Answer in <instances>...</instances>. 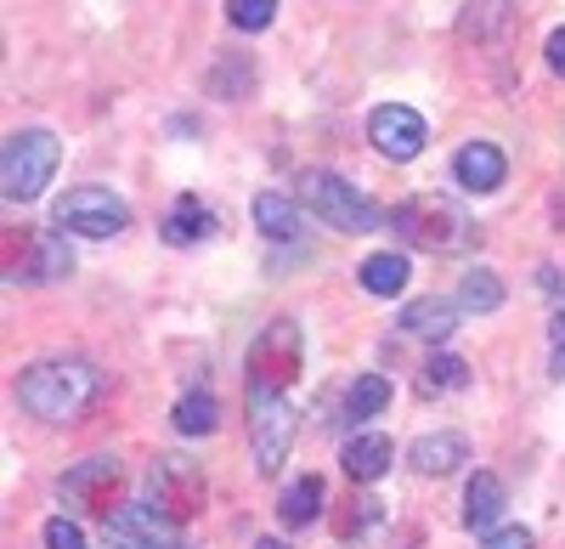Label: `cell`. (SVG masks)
<instances>
[{
  "mask_svg": "<svg viewBox=\"0 0 565 549\" xmlns=\"http://www.w3.org/2000/svg\"><path fill=\"white\" fill-rule=\"evenodd\" d=\"M97 397H103V374H97V362H85V357H40L18 374L23 414H34L45 425L85 420L90 408H97Z\"/></svg>",
  "mask_w": 565,
  "mask_h": 549,
  "instance_id": "obj_1",
  "label": "cell"
},
{
  "mask_svg": "<svg viewBox=\"0 0 565 549\" xmlns=\"http://www.w3.org/2000/svg\"><path fill=\"white\" fill-rule=\"evenodd\" d=\"M396 239H407L413 250H430V255H463L476 250V221L469 210L447 193H413L391 210Z\"/></svg>",
  "mask_w": 565,
  "mask_h": 549,
  "instance_id": "obj_2",
  "label": "cell"
},
{
  "mask_svg": "<svg viewBox=\"0 0 565 549\" xmlns=\"http://www.w3.org/2000/svg\"><path fill=\"white\" fill-rule=\"evenodd\" d=\"M295 199H300L317 221L340 226V233H373V226L391 221V215L373 204L356 181H345L340 170H300V176H295Z\"/></svg>",
  "mask_w": 565,
  "mask_h": 549,
  "instance_id": "obj_3",
  "label": "cell"
},
{
  "mask_svg": "<svg viewBox=\"0 0 565 549\" xmlns=\"http://www.w3.org/2000/svg\"><path fill=\"white\" fill-rule=\"evenodd\" d=\"M57 159H63V142L45 125H29V130H12L7 136V154H0V193L12 204H34L57 176Z\"/></svg>",
  "mask_w": 565,
  "mask_h": 549,
  "instance_id": "obj_4",
  "label": "cell"
},
{
  "mask_svg": "<svg viewBox=\"0 0 565 549\" xmlns=\"http://www.w3.org/2000/svg\"><path fill=\"white\" fill-rule=\"evenodd\" d=\"M300 357H306L300 324H295V317H271V324L249 340V357H244L249 391H277V397H289V386H295V374H300Z\"/></svg>",
  "mask_w": 565,
  "mask_h": 549,
  "instance_id": "obj_5",
  "label": "cell"
},
{
  "mask_svg": "<svg viewBox=\"0 0 565 549\" xmlns=\"http://www.w3.org/2000/svg\"><path fill=\"white\" fill-rule=\"evenodd\" d=\"M52 221L74 239H119L130 226V204L114 193V188H68L57 204H52Z\"/></svg>",
  "mask_w": 565,
  "mask_h": 549,
  "instance_id": "obj_6",
  "label": "cell"
},
{
  "mask_svg": "<svg viewBox=\"0 0 565 549\" xmlns=\"http://www.w3.org/2000/svg\"><path fill=\"white\" fill-rule=\"evenodd\" d=\"M68 272H74V250L52 226L7 233V284H63Z\"/></svg>",
  "mask_w": 565,
  "mask_h": 549,
  "instance_id": "obj_7",
  "label": "cell"
},
{
  "mask_svg": "<svg viewBox=\"0 0 565 549\" xmlns=\"http://www.w3.org/2000/svg\"><path fill=\"white\" fill-rule=\"evenodd\" d=\"M249 447H255V471L260 476L282 471V460H289V447H295V408H289V397L249 391Z\"/></svg>",
  "mask_w": 565,
  "mask_h": 549,
  "instance_id": "obj_8",
  "label": "cell"
},
{
  "mask_svg": "<svg viewBox=\"0 0 565 549\" xmlns=\"http://www.w3.org/2000/svg\"><path fill=\"white\" fill-rule=\"evenodd\" d=\"M119 487H125V465L114 460V453H97V460L74 465L57 482V498H63L68 510H85V516H114V510H125L119 505Z\"/></svg>",
  "mask_w": 565,
  "mask_h": 549,
  "instance_id": "obj_9",
  "label": "cell"
},
{
  "mask_svg": "<svg viewBox=\"0 0 565 549\" xmlns=\"http://www.w3.org/2000/svg\"><path fill=\"white\" fill-rule=\"evenodd\" d=\"M148 493H153V510H164L175 527L193 521L204 510V471L193 460H181V453H164V460H153L148 471Z\"/></svg>",
  "mask_w": 565,
  "mask_h": 549,
  "instance_id": "obj_10",
  "label": "cell"
},
{
  "mask_svg": "<svg viewBox=\"0 0 565 549\" xmlns=\"http://www.w3.org/2000/svg\"><path fill=\"white\" fill-rule=\"evenodd\" d=\"M424 114L418 108H407V103H385V108H373L367 114V142L380 148L391 165H407V159H418L424 154Z\"/></svg>",
  "mask_w": 565,
  "mask_h": 549,
  "instance_id": "obj_11",
  "label": "cell"
},
{
  "mask_svg": "<svg viewBox=\"0 0 565 549\" xmlns=\"http://www.w3.org/2000/svg\"><path fill=\"white\" fill-rule=\"evenodd\" d=\"M175 521L153 505H125L108 516V549H170Z\"/></svg>",
  "mask_w": 565,
  "mask_h": 549,
  "instance_id": "obj_12",
  "label": "cell"
},
{
  "mask_svg": "<svg viewBox=\"0 0 565 549\" xmlns=\"http://www.w3.org/2000/svg\"><path fill=\"white\" fill-rule=\"evenodd\" d=\"M514 23H521L514 0H463L458 40H469V45H503L514 34Z\"/></svg>",
  "mask_w": 565,
  "mask_h": 549,
  "instance_id": "obj_13",
  "label": "cell"
},
{
  "mask_svg": "<svg viewBox=\"0 0 565 549\" xmlns=\"http://www.w3.org/2000/svg\"><path fill=\"white\" fill-rule=\"evenodd\" d=\"M452 176H458L463 193H498L503 176H509V159H503L498 142H463L458 159H452Z\"/></svg>",
  "mask_w": 565,
  "mask_h": 549,
  "instance_id": "obj_14",
  "label": "cell"
},
{
  "mask_svg": "<svg viewBox=\"0 0 565 549\" xmlns=\"http://www.w3.org/2000/svg\"><path fill=\"white\" fill-rule=\"evenodd\" d=\"M458 300H441V295H424V300H407L402 306V317H396V329L402 335H413V340H430V346H441L452 329H458Z\"/></svg>",
  "mask_w": 565,
  "mask_h": 549,
  "instance_id": "obj_15",
  "label": "cell"
},
{
  "mask_svg": "<svg viewBox=\"0 0 565 549\" xmlns=\"http://www.w3.org/2000/svg\"><path fill=\"white\" fill-rule=\"evenodd\" d=\"M255 226L271 244H300L306 239V204L295 193H255Z\"/></svg>",
  "mask_w": 565,
  "mask_h": 549,
  "instance_id": "obj_16",
  "label": "cell"
},
{
  "mask_svg": "<svg viewBox=\"0 0 565 549\" xmlns=\"http://www.w3.org/2000/svg\"><path fill=\"white\" fill-rule=\"evenodd\" d=\"M503 510H509L503 482H498L492 471H476V476H469V487H463V527H469V532H498Z\"/></svg>",
  "mask_w": 565,
  "mask_h": 549,
  "instance_id": "obj_17",
  "label": "cell"
},
{
  "mask_svg": "<svg viewBox=\"0 0 565 549\" xmlns=\"http://www.w3.org/2000/svg\"><path fill=\"white\" fill-rule=\"evenodd\" d=\"M407 465L424 471V476H452L458 465H469V442L458 431H430L407 447Z\"/></svg>",
  "mask_w": 565,
  "mask_h": 549,
  "instance_id": "obj_18",
  "label": "cell"
},
{
  "mask_svg": "<svg viewBox=\"0 0 565 549\" xmlns=\"http://www.w3.org/2000/svg\"><path fill=\"white\" fill-rule=\"evenodd\" d=\"M391 460H396V447H391V436L385 431H362V436H351L345 442V453H340V465H345V476L351 482H380L385 471H391Z\"/></svg>",
  "mask_w": 565,
  "mask_h": 549,
  "instance_id": "obj_19",
  "label": "cell"
},
{
  "mask_svg": "<svg viewBox=\"0 0 565 549\" xmlns=\"http://www.w3.org/2000/svg\"><path fill=\"white\" fill-rule=\"evenodd\" d=\"M322 493H328V487H322V476H300V482H295L289 493L277 498V521L289 527V532L311 527V521L322 516Z\"/></svg>",
  "mask_w": 565,
  "mask_h": 549,
  "instance_id": "obj_20",
  "label": "cell"
},
{
  "mask_svg": "<svg viewBox=\"0 0 565 549\" xmlns=\"http://www.w3.org/2000/svg\"><path fill=\"white\" fill-rule=\"evenodd\" d=\"M204 233H210V210H204V199H199V193H181V199L170 204V215H164V244L186 250V244H199Z\"/></svg>",
  "mask_w": 565,
  "mask_h": 549,
  "instance_id": "obj_21",
  "label": "cell"
},
{
  "mask_svg": "<svg viewBox=\"0 0 565 549\" xmlns=\"http://www.w3.org/2000/svg\"><path fill=\"white\" fill-rule=\"evenodd\" d=\"M356 278H362V289H367V295L391 300V295H402V289H407V255H396V250L367 255V261L356 266Z\"/></svg>",
  "mask_w": 565,
  "mask_h": 549,
  "instance_id": "obj_22",
  "label": "cell"
},
{
  "mask_svg": "<svg viewBox=\"0 0 565 549\" xmlns=\"http://www.w3.org/2000/svg\"><path fill=\"white\" fill-rule=\"evenodd\" d=\"M391 408V380L385 374H356L345 391V425H367Z\"/></svg>",
  "mask_w": 565,
  "mask_h": 549,
  "instance_id": "obj_23",
  "label": "cell"
},
{
  "mask_svg": "<svg viewBox=\"0 0 565 549\" xmlns=\"http://www.w3.org/2000/svg\"><path fill=\"white\" fill-rule=\"evenodd\" d=\"M458 306L476 312V317L498 312V306H503V278H498L492 266H469L463 278H458Z\"/></svg>",
  "mask_w": 565,
  "mask_h": 549,
  "instance_id": "obj_24",
  "label": "cell"
},
{
  "mask_svg": "<svg viewBox=\"0 0 565 549\" xmlns=\"http://www.w3.org/2000/svg\"><path fill=\"white\" fill-rule=\"evenodd\" d=\"M469 386V362L452 357V351H436L430 362L418 369V397H452Z\"/></svg>",
  "mask_w": 565,
  "mask_h": 549,
  "instance_id": "obj_25",
  "label": "cell"
},
{
  "mask_svg": "<svg viewBox=\"0 0 565 549\" xmlns=\"http://www.w3.org/2000/svg\"><path fill=\"white\" fill-rule=\"evenodd\" d=\"M380 527H385V505H380V498H367V493H356L351 505L340 510V543H367Z\"/></svg>",
  "mask_w": 565,
  "mask_h": 549,
  "instance_id": "obj_26",
  "label": "cell"
},
{
  "mask_svg": "<svg viewBox=\"0 0 565 549\" xmlns=\"http://www.w3.org/2000/svg\"><path fill=\"white\" fill-rule=\"evenodd\" d=\"M170 425L181 436H210L215 431V397L210 391H186L175 408H170Z\"/></svg>",
  "mask_w": 565,
  "mask_h": 549,
  "instance_id": "obj_27",
  "label": "cell"
},
{
  "mask_svg": "<svg viewBox=\"0 0 565 549\" xmlns=\"http://www.w3.org/2000/svg\"><path fill=\"white\" fill-rule=\"evenodd\" d=\"M249 85H255V68L244 57H221L215 74H210V97H238V91H249Z\"/></svg>",
  "mask_w": 565,
  "mask_h": 549,
  "instance_id": "obj_28",
  "label": "cell"
},
{
  "mask_svg": "<svg viewBox=\"0 0 565 549\" xmlns=\"http://www.w3.org/2000/svg\"><path fill=\"white\" fill-rule=\"evenodd\" d=\"M226 18H232V29L260 34V29H271V18H277V0H226Z\"/></svg>",
  "mask_w": 565,
  "mask_h": 549,
  "instance_id": "obj_29",
  "label": "cell"
},
{
  "mask_svg": "<svg viewBox=\"0 0 565 549\" xmlns=\"http://www.w3.org/2000/svg\"><path fill=\"white\" fill-rule=\"evenodd\" d=\"M45 549H85V532L68 516H52L45 521Z\"/></svg>",
  "mask_w": 565,
  "mask_h": 549,
  "instance_id": "obj_30",
  "label": "cell"
},
{
  "mask_svg": "<svg viewBox=\"0 0 565 549\" xmlns=\"http://www.w3.org/2000/svg\"><path fill=\"white\" fill-rule=\"evenodd\" d=\"M481 549H532V532L526 527H498V532H487Z\"/></svg>",
  "mask_w": 565,
  "mask_h": 549,
  "instance_id": "obj_31",
  "label": "cell"
},
{
  "mask_svg": "<svg viewBox=\"0 0 565 549\" xmlns=\"http://www.w3.org/2000/svg\"><path fill=\"white\" fill-rule=\"evenodd\" d=\"M548 351H554V374H565V312L548 324Z\"/></svg>",
  "mask_w": 565,
  "mask_h": 549,
  "instance_id": "obj_32",
  "label": "cell"
},
{
  "mask_svg": "<svg viewBox=\"0 0 565 549\" xmlns=\"http://www.w3.org/2000/svg\"><path fill=\"white\" fill-rule=\"evenodd\" d=\"M543 57H548V68H554V74L565 80V29H554V34H548V45H543Z\"/></svg>",
  "mask_w": 565,
  "mask_h": 549,
  "instance_id": "obj_33",
  "label": "cell"
},
{
  "mask_svg": "<svg viewBox=\"0 0 565 549\" xmlns=\"http://www.w3.org/2000/svg\"><path fill=\"white\" fill-rule=\"evenodd\" d=\"M543 289H548V295H554V300H559V295H565V278H559V272H554V266H543Z\"/></svg>",
  "mask_w": 565,
  "mask_h": 549,
  "instance_id": "obj_34",
  "label": "cell"
},
{
  "mask_svg": "<svg viewBox=\"0 0 565 549\" xmlns=\"http://www.w3.org/2000/svg\"><path fill=\"white\" fill-rule=\"evenodd\" d=\"M249 549H289V543H282V538H255Z\"/></svg>",
  "mask_w": 565,
  "mask_h": 549,
  "instance_id": "obj_35",
  "label": "cell"
}]
</instances>
